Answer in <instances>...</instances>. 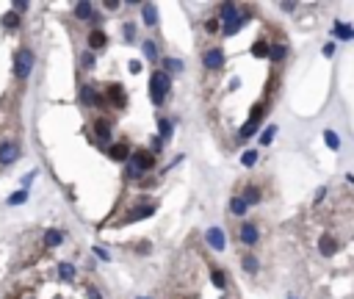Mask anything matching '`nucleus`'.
I'll list each match as a JSON object with an SVG mask.
<instances>
[{"mask_svg": "<svg viewBox=\"0 0 354 299\" xmlns=\"http://www.w3.org/2000/svg\"><path fill=\"white\" fill-rule=\"evenodd\" d=\"M141 53H144L147 61H158V44L152 42V39H144V42H141Z\"/></svg>", "mask_w": 354, "mask_h": 299, "instance_id": "nucleus-20", "label": "nucleus"}, {"mask_svg": "<svg viewBox=\"0 0 354 299\" xmlns=\"http://www.w3.org/2000/svg\"><path fill=\"white\" fill-rule=\"evenodd\" d=\"M241 264H244V272H246V274H258V272H260V264H258V258H255V255H246Z\"/></svg>", "mask_w": 354, "mask_h": 299, "instance_id": "nucleus-26", "label": "nucleus"}, {"mask_svg": "<svg viewBox=\"0 0 354 299\" xmlns=\"http://www.w3.org/2000/svg\"><path fill=\"white\" fill-rule=\"evenodd\" d=\"M318 252L324 258H332L338 252V241L332 238V236H321V241H318Z\"/></svg>", "mask_w": 354, "mask_h": 299, "instance_id": "nucleus-14", "label": "nucleus"}, {"mask_svg": "<svg viewBox=\"0 0 354 299\" xmlns=\"http://www.w3.org/2000/svg\"><path fill=\"white\" fill-rule=\"evenodd\" d=\"M141 20H144V25H158V6L155 3H141Z\"/></svg>", "mask_w": 354, "mask_h": 299, "instance_id": "nucleus-13", "label": "nucleus"}, {"mask_svg": "<svg viewBox=\"0 0 354 299\" xmlns=\"http://www.w3.org/2000/svg\"><path fill=\"white\" fill-rule=\"evenodd\" d=\"M105 42H108V36L102 34V30H91L89 34V53H94V50H102L105 48Z\"/></svg>", "mask_w": 354, "mask_h": 299, "instance_id": "nucleus-15", "label": "nucleus"}, {"mask_svg": "<svg viewBox=\"0 0 354 299\" xmlns=\"http://www.w3.org/2000/svg\"><path fill=\"white\" fill-rule=\"evenodd\" d=\"M64 230H47V233H44V244L47 246H61L64 244Z\"/></svg>", "mask_w": 354, "mask_h": 299, "instance_id": "nucleus-19", "label": "nucleus"}, {"mask_svg": "<svg viewBox=\"0 0 354 299\" xmlns=\"http://www.w3.org/2000/svg\"><path fill=\"white\" fill-rule=\"evenodd\" d=\"M155 166V156H152L150 150H133L130 152V158H127V166H125V172H127V178H141L144 172H150V169Z\"/></svg>", "mask_w": 354, "mask_h": 299, "instance_id": "nucleus-1", "label": "nucleus"}, {"mask_svg": "<svg viewBox=\"0 0 354 299\" xmlns=\"http://www.w3.org/2000/svg\"><path fill=\"white\" fill-rule=\"evenodd\" d=\"M78 97H80L83 106H100V92H97L94 84H83L80 92H78Z\"/></svg>", "mask_w": 354, "mask_h": 299, "instance_id": "nucleus-8", "label": "nucleus"}, {"mask_svg": "<svg viewBox=\"0 0 354 299\" xmlns=\"http://www.w3.org/2000/svg\"><path fill=\"white\" fill-rule=\"evenodd\" d=\"M19 22H22V20H19V14H14V12L3 14V25H6V28L17 30V28H19Z\"/></svg>", "mask_w": 354, "mask_h": 299, "instance_id": "nucleus-29", "label": "nucleus"}, {"mask_svg": "<svg viewBox=\"0 0 354 299\" xmlns=\"http://www.w3.org/2000/svg\"><path fill=\"white\" fill-rule=\"evenodd\" d=\"M169 89H172V78H169L163 70H155L150 75V100L155 102V106H163V102H166Z\"/></svg>", "mask_w": 354, "mask_h": 299, "instance_id": "nucleus-2", "label": "nucleus"}, {"mask_svg": "<svg viewBox=\"0 0 354 299\" xmlns=\"http://www.w3.org/2000/svg\"><path fill=\"white\" fill-rule=\"evenodd\" d=\"M241 197H244L246 205H258V202H260V188H255V186H246V192L241 194Z\"/></svg>", "mask_w": 354, "mask_h": 299, "instance_id": "nucleus-24", "label": "nucleus"}, {"mask_svg": "<svg viewBox=\"0 0 354 299\" xmlns=\"http://www.w3.org/2000/svg\"><path fill=\"white\" fill-rule=\"evenodd\" d=\"M285 56H288V48H285V44H271L269 48V58L271 61H282Z\"/></svg>", "mask_w": 354, "mask_h": 299, "instance_id": "nucleus-27", "label": "nucleus"}, {"mask_svg": "<svg viewBox=\"0 0 354 299\" xmlns=\"http://www.w3.org/2000/svg\"><path fill=\"white\" fill-rule=\"evenodd\" d=\"M210 280H213V286H216V288H227V277H224V272L213 269V272H210Z\"/></svg>", "mask_w": 354, "mask_h": 299, "instance_id": "nucleus-33", "label": "nucleus"}, {"mask_svg": "<svg viewBox=\"0 0 354 299\" xmlns=\"http://www.w3.org/2000/svg\"><path fill=\"white\" fill-rule=\"evenodd\" d=\"M94 255L100 258V260H108V252H105V250H100V246H94Z\"/></svg>", "mask_w": 354, "mask_h": 299, "instance_id": "nucleus-40", "label": "nucleus"}, {"mask_svg": "<svg viewBox=\"0 0 354 299\" xmlns=\"http://www.w3.org/2000/svg\"><path fill=\"white\" fill-rule=\"evenodd\" d=\"M25 8H28V3H25V0H17V3H14V14H22Z\"/></svg>", "mask_w": 354, "mask_h": 299, "instance_id": "nucleus-39", "label": "nucleus"}, {"mask_svg": "<svg viewBox=\"0 0 354 299\" xmlns=\"http://www.w3.org/2000/svg\"><path fill=\"white\" fill-rule=\"evenodd\" d=\"M130 152H133V150L127 147L125 142H122V144H111V147H108V156H111V161H122V164H127Z\"/></svg>", "mask_w": 354, "mask_h": 299, "instance_id": "nucleus-10", "label": "nucleus"}, {"mask_svg": "<svg viewBox=\"0 0 354 299\" xmlns=\"http://www.w3.org/2000/svg\"><path fill=\"white\" fill-rule=\"evenodd\" d=\"M25 200H28V192H25V188H22V192H14L11 197L6 200V202H8V205H22Z\"/></svg>", "mask_w": 354, "mask_h": 299, "instance_id": "nucleus-34", "label": "nucleus"}, {"mask_svg": "<svg viewBox=\"0 0 354 299\" xmlns=\"http://www.w3.org/2000/svg\"><path fill=\"white\" fill-rule=\"evenodd\" d=\"M33 178H36V172H28V174L22 178V186H30V183H33Z\"/></svg>", "mask_w": 354, "mask_h": 299, "instance_id": "nucleus-41", "label": "nucleus"}, {"mask_svg": "<svg viewBox=\"0 0 354 299\" xmlns=\"http://www.w3.org/2000/svg\"><path fill=\"white\" fill-rule=\"evenodd\" d=\"M324 142H327L330 150H341V138H338L335 130H324Z\"/></svg>", "mask_w": 354, "mask_h": 299, "instance_id": "nucleus-31", "label": "nucleus"}, {"mask_svg": "<svg viewBox=\"0 0 354 299\" xmlns=\"http://www.w3.org/2000/svg\"><path fill=\"white\" fill-rule=\"evenodd\" d=\"M125 39H127V42L136 39V25H133V22H125Z\"/></svg>", "mask_w": 354, "mask_h": 299, "instance_id": "nucleus-37", "label": "nucleus"}, {"mask_svg": "<svg viewBox=\"0 0 354 299\" xmlns=\"http://www.w3.org/2000/svg\"><path fill=\"white\" fill-rule=\"evenodd\" d=\"M130 72H133V75H138V72H141V64H138V61H130Z\"/></svg>", "mask_w": 354, "mask_h": 299, "instance_id": "nucleus-42", "label": "nucleus"}, {"mask_svg": "<svg viewBox=\"0 0 354 299\" xmlns=\"http://www.w3.org/2000/svg\"><path fill=\"white\" fill-rule=\"evenodd\" d=\"M94 136H97V142H100V144H108L111 142V122L97 120L94 122Z\"/></svg>", "mask_w": 354, "mask_h": 299, "instance_id": "nucleus-12", "label": "nucleus"}, {"mask_svg": "<svg viewBox=\"0 0 354 299\" xmlns=\"http://www.w3.org/2000/svg\"><path fill=\"white\" fill-rule=\"evenodd\" d=\"M58 277H61L64 282H72L75 277H78V269H75L69 260H61V264H58Z\"/></svg>", "mask_w": 354, "mask_h": 299, "instance_id": "nucleus-17", "label": "nucleus"}, {"mask_svg": "<svg viewBox=\"0 0 354 299\" xmlns=\"http://www.w3.org/2000/svg\"><path fill=\"white\" fill-rule=\"evenodd\" d=\"M277 130H280V128H277V125H269V128H266V130H263V133H260V144H263V147H269V144L274 142Z\"/></svg>", "mask_w": 354, "mask_h": 299, "instance_id": "nucleus-28", "label": "nucleus"}, {"mask_svg": "<svg viewBox=\"0 0 354 299\" xmlns=\"http://www.w3.org/2000/svg\"><path fill=\"white\" fill-rule=\"evenodd\" d=\"M252 56H258V58H269V42H255L252 44Z\"/></svg>", "mask_w": 354, "mask_h": 299, "instance_id": "nucleus-30", "label": "nucleus"}, {"mask_svg": "<svg viewBox=\"0 0 354 299\" xmlns=\"http://www.w3.org/2000/svg\"><path fill=\"white\" fill-rule=\"evenodd\" d=\"M230 210H233L235 216H244L246 210H249V205H246V202H244V197L238 194V197H233V200H230Z\"/></svg>", "mask_w": 354, "mask_h": 299, "instance_id": "nucleus-23", "label": "nucleus"}, {"mask_svg": "<svg viewBox=\"0 0 354 299\" xmlns=\"http://www.w3.org/2000/svg\"><path fill=\"white\" fill-rule=\"evenodd\" d=\"M89 299H102V294L97 288H89Z\"/></svg>", "mask_w": 354, "mask_h": 299, "instance_id": "nucleus-43", "label": "nucleus"}, {"mask_svg": "<svg viewBox=\"0 0 354 299\" xmlns=\"http://www.w3.org/2000/svg\"><path fill=\"white\" fill-rule=\"evenodd\" d=\"M19 158V144L17 142H3L0 144V166H11Z\"/></svg>", "mask_w": 354, "mask_h": 299, "instance_id": "nucleus-7", "label": "nucleus"}, {"mask_svg": "<svg viewBox=\"0 0 354 299\" xmlns=\"http://www.w3.org/2000/svg\"><path fill=\"white\" fill-rule=\"evenodd\" d=\"M152 214H155V205H141V208L130 210V216H127L125 222H138V219H147V216H152Z\"/></svg>", "mask_w": 354, "mask_h": 299, "instance_id": "nucleus-18", "label": "nucleus"}, {"mask_svg": "<svg viewBox=\"0 0 354 299\" xmlns=\"http://www.w3.org/2000/svg\"><path fill=\"white\" fill-rule=\"evenodd\" d=\"M163 72H166L169 78L177 75V72H183V61L180 58H163Z\"/></svg>", "mask_w": 354, "mask_h": 299, "instance_id": "nucleus-21", "label": "nucleus"}, {"mask_svg": "<svg viewBox=\"0 0 354 299\" xmlns=\"http://www.w3.org/2000/svg\"><path fill=\"white\" fill-rule=\"evenodd\" d=\"M33 64H36V56L30 48H19L17 56H14V75L17 80H28L30 72H33Z\"/></svg>", "mask_w": 354, "mask_h": 299, "instance_id": "nucleus-3", "label": "nucleus"}, {"mask_svg": "<svg viewBox=\"0 0 354 299\" xmlns=\"http://www.w3.org/2000/svg\"><path fill=\"white\" fill-rule=\"evenodd\" d=\"M158 136H161L163 144L172 138V122H169V120H158Z\"/></svg>", "mask_w": 354, "mask_h": 299, "instance_id": "nucleus-25", "label": "nucleus"}, {"mask_svg": "<svg viewBox=\"0 0 354 299\" xmlns=\"http://www.w3.org/2000/svg\"><path fill=\"white\" fill-rule=\"evenodd\" d=\"M335 34L343 36V39H354V28L352 25H343V22H335Z\"/></svg>", "mask_w": 354, "mask_h": 299, "instance_id": "nucleus-32", "label": "nucleus"}, {"mask_svg": "<svg viewBox=\"0 0 354 299\" xmlns=\"http://www.w3.org/2000/svg\"><path fill=\"white\" fill-rule=\"evenodd\" d=\"M105 92H108L111 102H114L116 108H125V92H122V86H116V84H108V86H105Z\"/></svg>", "mask_w": 354, "mask_h": 299, "instance_id": "nucleus-16", "label": "nucleus"}, {"mask_svg": "<svg viewBox=\"0 0 354 299\" xmlns=\"http://www.w3.org/2000/svg\"><path fill=\"white\" fill-rule=\"evenodd\" d=\"M224 61H227V56H224V50H222V48H210V50H205V56H202L205 70H213V72L222 70Z\"/></svg>", "mask_w": 354, "mask_h": 299, "instance_id": "nucleus-5", "label": "nucleus"}, {"mask_svg": "<svg viewBox=\"0 0 354 299\" xmlns=\"http://www.w3.org/2000/svg\"><path fill=\"white\" fill-rule=\"evenodd\" d=\"M327 197V186H321V188H316V202H324Z\"/></svg>", "mask_w": 354, "mask_h": 299, "instance_id": "nucleus-38", "label": "nucleus"}, {"mask_svg": "<svg viewBox=\"0 0 354 299\" xmlns=\"http://www.w3.org/2000/svg\"><path fill=\"white\" fill-rule=\"evenodd\" d=\"M332 53H335V44H332V42L324 44V56H332Z\"/></svg>", "mask_w": 354, "mask_h": 299, "instance_id": "nucleus-44", "label": "nucleus"}, {"mask_svg": "<svg viewBox=\"0 0 354 299\" xmlns=\"http://www.w3.org/2000/svg\"><path fill=\"white\" fill-rule=\"evenodd\" d=\"M263 114H266V108L258 102V106L252 108V116H249V122H246V125L238 130V138H252L255 133H258V125H260V120H263Z\"/></svg>", "mask_w": 354, "mask_h": 299, "instance_id": "nucleus-4", "label": "nucleus"}, {"mask_svg": "<svg viewBox=\"0 0 354 299\" xmlns=\"http://www.w3.org/2000/svg\"><path fill=\"white\" fill-rule=\"evenodd\" d=\"M258 161H260V152H258V150H244V156H241V166L252 169Z\"/></svg>", "mask_w": 354, "mask_h": 299, "instance_id": "nucleus-22", "label": "nucleus"}, {"mask_svg": "<svg viewBox=\"0 0 354 299\" xmlns=\"http://www.w3.org/2000/svg\"><path fill=\"white\" fill-rule=\"evenodd\" d=\"M138 299H150V296H138Z\"/></svg>", "mask_w": 354, "mask_h": 299, "instance_id": "nucleus-46", "label": "nucleus"}, {"mask_svg": "<svg viewBox=\"0 0 354 299\" xmlns=\"http://www.w3.org/2000/svg\"><path fill=\"white\" fill-rule=\"evenodd\" d=\"M80 66H83V70H94V53L86 50V53L80 56Z\"/></svg>", "mask_w": 354, "mask_h": 299, "instance_id": "nucleus-35", "label": "nucleus"}, {"mask_svg": "<svg viewBox=\"0 0 354 299\" xmlns=\"http://www.w3.org/2000/svg\"><path fill=\"white\" fill-rule=\"evenodd\" d=\"M288 299H296V296H288Z\"/></svg>", "mask_w": 354, "mask_h": 299, "instance_id": "nucleus-47", "label": "nucleus"}, {"mask_svg": "<svg viewBox=\"0 0 354 299\" xmlns=\"http://www.w3.org/2000/svg\"><path fill=\"white\" fill-rule=\"evenodd\" d=\"M105 8H108V12H114V8H119V3H116V0H108V3H105Z\"/></svg>", "mask_w": 354, "mask_h": 299, "instance_id": "nucleus-45", "label": "nucleus"}, {"mask_svg": "<svg viewBox=\"0 0 354 299\" xmlns=\"http://www.w3.org/2000/svg\"><path fill=\"white\" fill-rule=\"evenodd\" d=\"M205 238H208V244L213 246L216 252L224 250V230H222V228H210L208 233H205Z\"/></svg>", "mask_w": 354, "mask_h": 299, "instance_id": "nucleus-11", "label": "nucleus"}, {"mask_svg": "<svg viewBox=\"0 0 354 299\" xmlns=\"http://www.w3.org/2000/svg\"><path fill=\"white\" fill-rule=\"evenodd\" d=\"M238 238H241V244H244V246H255L260 241L258 224H255V222H244V224H241V230H238Z\"/></svg>", "mask_w": 354, "mask_h": 299, "instance_id": "nucleus-6", "label": "nucleus"}, {"mask_svg": "<svg viewBox=\"0 0 354 299\" xmlns=\"http://www.w3.org/2000/svg\"><path fill=\"white\" fill-rule=\"evenodd\" d=\"M205 30H208V34H216V30H222V20H219V17L208 20V22H205Z\"/></svg>", "mask_w": 354, "mask_h": 299, "instance_id": "nucleus-36", "label": "nucleus"}, {"mask_svg": "<svg viewBox=\"0 0 354 299\" xmlns=\"http://www.w3.org/2000/svg\"><path fill=\"white\" fill-rule=\"evenodd\" d=\"M75 17H78L80 22H97V12H94V6H91L89 0H83V3L75 6Z\"/></svg>", "mask_w": 354, "mask_h": 299, "instance_id": "nucleus-9", "label": "nucleus"}]
</instances>
